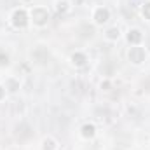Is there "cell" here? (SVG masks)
Listing matches in <instances>:
<instances>
[{
	"instance_id": "6da1fadb",
	"label": "cell",
	"mask_w": 150,
	"mask_h": 150,
	"mask_svg": "<svg viewBox=\"0 0 150 150\" xmlns=\"http://www.w3.org/2000/svg\"><path fill=\"white\" fill-rule=\"evenodd\" d=\"M28 12H30V23H33V26L44 28V26L49 23L51 14H49V9H47V7H44V5H35V7H32Z\"/></svg>"
},
{
	"instance_id": "7a4b0ae2",
	"label": "cell",
	"mask_w": 150,
	"mask_h": 150,
	"mask_svg": "<svg viewBox=\"0 0 150 150\" xmlns=\"http://www.w3.org/2000/svg\"><path fill=\"white\" fill-rule=\"evenodd\" d=\"M9 21L16 30H23V28H26L30 25V12L25 7H18V9H14L11 12Z\"/></svg>"
},
{
	"instance_id": "3957f363",
	"label": "cell",
	"mask_w": 150,
	"mask_h": 150,
	"mask_svg": "<svg viewBox=\"0 0 150 150\" xmlns=\"http://www.w3.org/2000/svg\"><path fill=\"white\" fill-rule=\"evenodd\" d=\"M91 21H93L94 26H103V25H107V23L110 21V11H108L107 7H103V5L94 7L93 12H91Z\"/></svg>"
},
{
	"instance_id": "277c9868",
	"label": "cell",
	"mask_w": 150,
	"mask_h": 150,
	"mask_svg": "<svg viewBox=\"0 0 150 150\" xmlns=\"http://www.w3.org/2000/svg\"><path fill=\"white\" fill-rule=\"evenodd\" d=\"M127 58L133 65H142L147 61V51L143 45H131V49L127 51Z\"/></svg>"
},
{
	"instance_id": "5b68a950",
	"label": "cell",
	"mask_w": 150,
	"mask_h": 150,
	"mask_svg": "<svg viewBox=\"0 0 150 150\" xmlns=\"http://www.w3.org/2000/svg\"><path fill=\"white\" fill-rule=\"evenodd\" d=\"M126 40L131 44V45H142V42H143V32L140 30V28H129L127 30V33H126Z\"/></svg>"
},
{
	"instance_id": "8992f818",
	"label": "cell",
	"mask_w": 150,
	"mask_h": 150,
	"mask_svg": "<svg viewBox=\"0 0 150 150\" xmlns=\"http://www.w3.org/2000/svg\"><path fill=\"white\" fill-rule=\"evenodd\" d=\"M80 136L84 140H93L96 136V126L93 122H86L82 127H80Z\"/></svg>"
},
{
	"instance_id": "52a82bcc",
	"label": "cell",
	"mask_w": 150,
	"mask_h": 150,
	"mask_svg": "<svg viewBox=\"0 0 150 150\" xmlns=\"http://www.w3.org/2000/svg\"><path fill=\"white\" fill-rule=\"evenodd\" d=\"M70 61H72L74 67L82 68V67H86V63H87V56H86V52H82V51H75L74 54L70 56Z\"/></svg>"
},
{
	"instance_id": "ba28073f",
	"label": "cell",
	"mask_w": 150,
	"mask_h": 150,
	"mask_svg": "<svg viewBox=\"0 0 150 150\" xmlns=\"http://www.w3.org/2000/svg\"><path fill=\"white\" fill-rule=\"evenodd\" d=\"M103 37H105V40H108V42H117L119 38L122 37V32H120L119 26H110V28L105 30Z\"/></svg>"
},
{
	"instance_id": "9c48e42d",
	"label": "cell",
	"mask_w": 150,
	"mask_h": 150,
	"mask_svg": "<svg viewBox=\"0 0 150 150\" xmlns=\"http://www.w3.org/2000/svg\"><path fill=\"white\" fill-rule=\"evenodd\" d=\"M4 86H5V89H7V93H18V89L21 87V82H19V79H16V77H7L5 79V82H4Z\"/></svg>"
},
{
	"instance_id": "30bf717a",
	"label": "cell",
	"mask_w": 150,
	"mask_h": 150,
	"mask_svg": "<svg viewBox=\"0 0 150 150\" xmlns=\"http://www.w3.org/2000/svg\"><path fill=\"white\" fill-rule=\"evenodd\" d=\"M54 9H56V12L65 14L72 9V2L70 0H54Z\"/></svg>"
},
{
	"instance_id": "8fae6325",
	"label": "cell",
	"mask_w": 150,
	"mask_h": 150,
	"mask_svg": "<svg viewBox=\"0 0 150 150\" xmlns=\"http://www.w3.org/2000/svg\"><path fill=\"white\" fill-rule=\"evenodd\" d=\"M42 150H58V142L52 136H45L42 140Z\"/></svg>"
},
{
	"instance_id": "7c38bea8",
	"label": "cell",
	"mask_w": 150,
	"mask_h": 150,
	"mask_svg": "<svg viewBox=\"0 0 150 150\" xmlns=\"http://www.w3.org/2000/svg\"><path fill=\"white\" fill-rule=\"evenodd\" d=\"M142 12H143V16H145L147 19H150V2H149V4H145V5H143Z\"/></svg>"
},
{
	"instance_id": "4fadbf2b",
	"label": "cell",
	"mask_w": 150,
	"mask_h": 150,
	"mask_svg": "<svg viewBox=\"0 0 150 150\" xmlns=\"http://www.w3.org/2000/svg\"><path fill=\"white\" fill-rule=\"evenodd\" d=\"M5 96H7V89H5V86H4V84H0V101H2V100H5Z\"/></svg>"
},
{
	"instance_id": "5bb4252c",
	"label": "cell",
	"mask_w": 150,
	"mask_h": 150,
	"mask_svg": "<svg viewBox=\"0 0 150 150\" xmlns=\"http://www.w3.org/2000/svg\"><path fill=\"white\" fill-rule=\"evenodd\" d=\"M33 0H21V4H25V5H28V4H32Z\"/></svg>"
}]
</instances>
